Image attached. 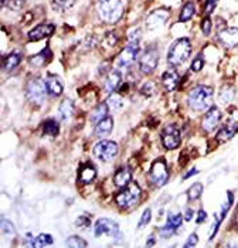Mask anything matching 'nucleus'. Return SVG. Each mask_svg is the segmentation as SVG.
<instances>
[{
	"instance_id": "f3484780",
	"label": "nucleus",
	"mask_w": 238,
	"mask_h": 248,
	"mask_svg": "<svg viewBox=\"0 0 238 248\" xmlns=\"http://www.w3.org/2000/svg\"><path fill=\"white\" fill-rule=\"evenodd\" d=\"M54 33V26L50 23H41L39 26H36L33 30L29 31L27 37L30 41H39L41 38L48 37Z\"/></svg>"
},
{
	"instance_id": "3c124183",
	"label": "nucleus",
	"mask_w": 238,
	"mask_h": 248,
	"mask_svg": "<svg viewBox=\"0 0 238 248\" xmlns=\"http://www.w3.org/2000/svg\"><path fill=\"white\" fill-rule=\"evenodd\" d=\"M237 224H238V210H237Z\"/></svg>"
},
{
	"instance_id": "f03ea898",
	"label": "nucleus",
	"mask_w": 238,
	"mask_h": 248,
	"mask_svg": "<svg viewBox=\"0 0 238 248\" xmlns=\"http://www.w3.org/2000/svg\"><path fill=\"white\" fill-rule=\"evenodd\" d=\"M97 12L102 21L114 24L123 15V3L122 0H98Z\"/></svg>"
},
{
	"instance_id": "4468645a",
	"label": "nucleus",
	"mask_w": 238,
	"mask_h": 248,
	"mask_svg": "<svg viewBox=\"0 0 238 248\" xmlns=\"http://www.w3.org/2000/svg\"><path fill=\"white\" fill-rule=\"evenodd\" d=\"M233 202H234V196H233V193H231V191H228V193H227V202L223 204V207H221L220 213H217V214H216V217H214V224H213L211 231H210V240H213V238H214V235L217 234L218 227H220L221 221L224 220L225 214H227V213H228V210L231 209V204H233Z\"/></svg>"
},
{
	"instance_id": "c85d7f7f",
	"label": "nucleus",
	"mask_w": 238,
	"mask_h": 248,
	"mask_svg": "<svg viewBox=\"0 0 238 248\" xmlns=\"http://www.w3.org/2000/svg\"><path fill=\"white\" fill-rule=\"evenodd\" d=\"M108 112H109L108 104H99L98 107L92 111V114H91V122L92 124H98L101 119L108 116Z\"/></svg>"
},
{
	"instance_id": "6e6552de",
	"label": "nucleus",
	"mask_w": 238,
	"mask_h": 248,
	"mask_svg": "<svg viewBox=\"0 0 238 248\" xmlns=\"http://www.w3.org/2000/svg\"><path fill=\"white\" fill-rule=\"evenodd\" d=\"M159 64V50L156 47H149L145 50L139 60V68L143 74H152Z\"/></svg>"
},
{
	"instance_id": "aec40b11",
	"label": "nucleus",
	"mask_w": 238,
	"mask_h": 248,
	"mask_svg": "<svg viewBox=\"0 0 238 248\" xmlns=\"http://www.w3.org/2000/svg\"><path fill=\"white\" fill-rule=\"evenodd\" d=\"M97 177V169L92 163H84L79 168L78 180L84 185H89L91 182H94Z\"/></svg>"
},
{
	"instance_id": "4be33fe9",
	"label": "nucleus",
	"mask_w": 238,
	"mask_h": 248,
	"mask_svg": "<svg viewBox=\"0 0 238 248\" xmlns=\"http://www.w3.org/2000/svg\"><path fill=\"white\" fill-rule=\"evenodd\" d=\"M119 82H120V73L118 70H112L104 81V91L106 94H112L118 88Z\"/></svg>"
},
{
	"instance_id": "de8ad7c7",
	"label": "nucleus",
	"mask_w": 238,
	"mask_h": 248,
	"mask_svg": "<svg viewBox=\"0 0 238 248\" xmlns=\"http://www.w3.org/2000/svg\"><path fill=\"white\" fill-rule=\"evenodd\" d=\"M184 216H186L184 218H186L187 221H190V220L193 218V216H194V211L192 210V209H187V210H186V214H184Z\"/></svg>"
},
{
	"instance_id": "7ed1b4c3",
	"label": "nucleus",
	"mask_w": 238,
	"mask_h": 248,
	"mask_svg": "<svg viewBox=\"0 0 238 248\" xmlns=\"http://www.w3.org/2000/svg\"><path fill=\"white\" fill-rule=\"evenodd\" d=\"M192 53V43L189 38H178L176 40L169 53H167V62L173 67L181 65L183 62L187 61V58L190 57Z\"/></svg>"
},
{
	"instance_id": "a19ab883",
	"label": "nucleus",
	"mask_w": 238,
	"mask_h": 248,
	"mask_svg": "<svg viewBox=\"0 0 238 248\" xmlns=\"http://www.w3.org/2000/svg\"><path fill=\"white\" fill-rule=\"evenodd\" d=\"M75 226L78 229H87V227H89L91 226V217L89 216H79L78 218H77V221H75Z\"/></svg>"
},
{
	"instance_id": "473e14b6",
	"label": "nucleus",
	"mask_w": 238,
	"mask_h": 248,
	"mask_svg": "<svg viewBox=\"0 0 238 248\" xmlns=\"http://www.w3.org/2000/svg\"><path fill=\"white\" fill-rule=\"evenodd\" d=\"M106 104H108V107L112 109V111H120L122 108H123V99H122V96L118 95V94H112V95H109L108 98V101H106Z\"/></svg>"
},
{
	"instance_id": "20e7f679",
	"label": "nucleus",
	"mask_w": 238,
	"mask_h": 248,
	"mask_svg": "<svg viewBox=\"0 0 238 248\" xmlns=\"http://www.w3.org/2000/svg\"><path fill=\"white\" fill-rule=\"evenodd\" d=\"M140 196H142V191L138 183H129L128 186L122 187V190L119 193H117L115 202L120 209H129L138 204Z\"/></svg>"
},
{
	"instance_id": "5701e85b",
	"label": "nucleus",
	"mask_w": 238,
	"mask_h": 248,
	"mask_svg": "<svg viewBox=\"0 0 238 248\" xmlns=\"http://www.w3.org/2000/svg\"><path fill=\"white\" fill-rule=\"evenodd\" d=\"M131 180H132V173L129 170V168H120L114 174V185L119 189L128 186L131 183Z\"/></svg>"
},
{
	"instance_id": "8fccbe9b",
	"label": "nucleus",
	"mask_w": 238,
	"mask_h": 248,
	"mask_svg": "<svg viewBox=\"0 0 238 248\" xmlns=\"http://www.w3.org/2000/svg\"><path fill=\"white\" fill-rule=\"evenodd\" d=\"M155 244V240H153V237H150V240H149V243H146V246H153Z\"/></svg>"
},
{
	"instance_id": "423d86ee",
	"label": "nucleus",
	"mask_w": 238,
	"mask_h": 248,
	"mask_svg": "<svg viewBox=\"0 0 238 248\" xmlns=\"http://www.w3.org/2000/svg\"><path fill=\"white\" fill-rule=\"evenodd\" d=\"M149 180L152 182L153 186L162 187L167 183L169 180V170H167V165L164 162V159H158L152 163L150 170H149Z\"/></svg>"
},
{
	"instance_id": "f704fd0d",
	"label": "nucleus",
	"mask_w": 238,
	"mask_h": 248,
	"mask_svg": "<svg viewBox=\"0 0 238 248\" xmlns=\"http://www.w3.org/2000/svg\"><path fill=\"white\" fill-rule=\"evenodd\" d=\"M201 193H203V185H201V183H194V185L187 190V197H189L190 202H194V200H197L198 197L201 196Z\"/></svg>"
},
{
	"instance_id": "a878e982",
	"label": "nucleus",
	"mask_w": 238,
	"mask_h": 248,
	"mask_svg": "<svg viewBox=\"0 0 238 248\" xmlns=\"http://www.w3.org/2000/svg\"><path fill=\"white\" fill-rule=\"evenodd\" d=\"M51 57V51H50V48H44L41 53L39 54H36V56H31L30 60H29V62L33 65V67H43V65H45V62L50 60Z\"/></svg>"
},
{
	"instance_id": "9d476101",
	"label": "nucleus",
	"mask_w": 238,
	"mask_h": 248,
	"mask_svg": "<svg viewBox=\"0 0 238 248\" xmlns=\"http://www.w3.org/2000/svg\"><path fill=\"white\" fill-rule=\"evenodd\" d=\"M181 143V135L180 129L176 125H167L162 132V145L166 149H178Z\"/></svg>"
},
{
	"instance_id": "393cba45",
	"label": "nucleus",
	"mask_w": 238,
	"mask_h": 248,
	"mask_svg": "<svg viewBox=\"0 0 238 248\" xmlns=\"http://www.w3.org/2000/svg\"><path fill=\"white\" fill-rule=\"evenodd\" d=\"M74 102L71 99H65L60 104L59 107V118L61 121H68L74 114Z\"/></svg>"
},
{
	"instance_id": "49530a36",
	"label": "nucleus",
	"mask_w": 238,
	"mask_h": 248,
	"mask_svg": "<svg viewBox=\"0 0 238 248\" xmlns=\"http://www.w3.org/2000/svg\"><path fill=\"white\" fill-rule=\"evenodd\" d=\"M207 220V213L204 210H200L198 211V217L196 218V221H197L198 224H201L203 221H206Z\"/></svg>"
},
{
	"instance_id": "f8f14e48",
	"label": "nucleus",
	"mask_w": 238,
	"mask_h": 248,
	"mask_svg": "<svg viewBox=\"0 0 238 248\" xmlns=\"http://www.w3.org/2000/svg\"><path fill=\"white\" fill-rule=\"evenodd\" d=\"M238 132V112L237 114H231L228 122H225V125L220 129L217 135L218 142H227L230 140L234 135Z\"/></svg>"
},
{
	"instance_id": "2f4dec72",
	"label": "nucleus",
	"mask_w": 238,
	"mask_h": 248,
	"mask_svg": "<svg viewBox=\"0 0 238 248\" xmlns=\"http://www.w3.org/2000/svg\"><path fill=\"white\" fill-rule=\"evenodd\" d=\"M234 95H236V93H234V88H233L231 85H227V87H224V88L220 91L218 99H220V102H221V104L227 105L228 102H231V101H233Z\"/></svg>"
},
{
	"instance_id": "72a5a7b5",
	"label": "nucleus",
	"mask_w": 238,
	"mask_h": 248,
	"mask_svg": "<svg viewBox=\"0 0 238 248\" xmlns=\"http://www.w3.org/2000/svg\"><path fill=\"white\" fill-rule=\"evenodd\" d=\"M53 244V237L50 234H40L39 237L34 238V244L33 247H48Z\"/></svg>"
},
{
	"instance_id": "c756f323",
	"label": "nucleus",
	"mask_w": 238,
	"mask_h": 248,
	"mask_svg": "<svg viewBox=\"0 0 238 248\" xmlns=\"http://www.w3.org/2000/svg\"><path fill=\"white\" fill-rule=\"evenodd\" d=\"M43 131L44 135L47 136H57L60 134V125L56 119H47L44 124H43Z\"/></svg>"
},
{
	"instance_id": "58836bf2",
	"label": "nucleus",
	"mask_w": 238,
	"mask_h": 248,
	"mask_svg": "<svg viewBox=\"0 0 238 248\" xmlns=\"http://www.w3.org/2000/svg\"><path fill=\"white\" fill-rule=\"evenodd\" d=\"M150 218H152V210L150 209H146V210L142 213V217L138 223V229H145L149 223H150Z\"/></svg>"
},
{
	"instance_id": "ddd939ff",
	"label": "nucleus",
	"mask_w": 238,
	"mask_h": 248,
	"mask_svg": "<svg viewBox=\"0 0 238 248\" xmlns=\"http://www.w3.org/2000/svg\"><path fill=\"white\" fill-rule=\"evenodd\" d=\"M169 16H170V13L167 10H164V9H159V10L152 12L148 16V19H146V27H148V30L153 31V30H156L159 27H162L167 21Z\"/></svg>"
},
{
	"instance_id": "6ab92c4d",
	"label": "nucleus",
	"mask_w": 238,
	"mask_h": 248,
	"mask_svg": "<svg viewBox=\"0 0 238 248\" xmlns=\"http://www.w3.org/2000/svg\"><path fill=\"white\" fill-rule=\"evenodd\" d=\"M112 128H114V118L108 115L106 118L101 119L98 124H95L94 135H95V138L102 139V138H105V136H108V135L111 134Z\"/></svg>"
},
{
	"instance_id": "0eeeda50",
	"label": "nucleus",
	"mask_w": 238,
	"mask_h": 248,
	"mask_svg": "<svg viewBox=\"0 0 238 248\" xmlns=\"http://www.w3.org/2000/svg\"><path fill=\"white\" fill-rule=\"evenodd\" d=\"M118 145L114 140H101L94 146V155L101 162H111L118 155Z\"/></svg>"
},
{
	"instance_id": "4c0bfd02",
	"label": "nucleus",
	"mask_w": 238,
	"mask_h": 248,
	"mask_svg": "<svg viewBox=\"0 0 238 248\" xmlns=\"http://www.w3.org/2000/svg\"><path fill=\"white\" fill-rule=\"evenodd\" d=\"M140 93H142L145 96L155 95V94H156V85H155L152 81H148V82H145V84L142 85Z\"/></svg>"
},
{
	"instance_id": "b1692460",
	"label": "nucleus",
	"mask_w": 238,
	"mask_h": 248,
	"mask_svg": "<svg viewBox=\"0 0 238 248\" xmlns=\"http://www.w3.org/2000/svg\"><path fill=\"white\" fill-rule=\"evenodd\" d=\"M178 76L176 71H166L163 76H162V85H163V88L167 91V93H170V91H175L176 90V87H178Z\"/></svg>"
},
{
	"instance_id": "79ce46f5",
	"label": "nucleus",
	"mask_w": 238,
	"mask_h": 248,
	"mask_svg": "<svg viewBox=\"0 0 238 248\" xmlns=\"http://www.w3.org/2000/svg\"><path fill=\"white\" fill-rule=\"evenodd\" d=\"M203 67H204V58H203V56H197L193 60V62L190 65V70L194 71V73H198Z\"/></svg>"
},
{
	"instance_id": "39448f33",
	"label": "nucleus",
	"mask_w": 238,
	"mask_h": 248,
	"mask_svg": "<svg viewBox=\"0 0 238 248\" xmlns=\"http://www.w3.org/2000/svg\"><path fill=\"white\" fill-rule=\"evenodd\" d=\"M48 94L45 81L41 78H31L26 84V96L31 104L41 105L45 99V95Z\"/></svg>"
},
{
	"instance_id": "c03bdc74",
	"label": "nucleus",
	"mask_w": 238,
	"mask_h": 248,
	"mask_svg": "<svg viewBox=\"0 0 238 248\" xmlns=\"http://www.w3.org/2000/svg\"><path fill=\"white\" fill-rule=\"evenodd\" d=\"M24 3H26V0H9V9L19 12L20 9L24 6Z\"/></svg>"
},
{
	"instance_id": "f257e3e1",
	"label": "nucleus",
	"mask_w": 238,
	"mask_h": 248,
	"mask_svg": "<svg viewBox=\"0 0 238 248\" xmlns=\"http://www.w3.org/2000/svg\"><path fill=\"white\" fill-rule=\"evenodd\" d=\"M187 104L193 111H206L213 107V90L207 85H198L190 91Z\"/></svg>"
},
{
	"instance_id": "1a4fd4ad",
	"label": "nucleus",
	"mask_w": 238,
	"mask_h": 248,
	"mask_svg": "<svg viewBox=\"0 0 238 248\" xmlns=\"http://www.w3.org/2000/svg\"><path fill=\"white\" fill-rule=\"evenodd\" d=\"M139 53V43L128 41V46L120 51V54L117 58V65L119 68H128L134 64Z\"/></svg>"
},
{
	"instance_id": "37998d69",
	"label": "nucleus",
	"mask_w": 238,
	"mask_h": 248,
	"mask_svg": "<svg viewBox=\"0 0 238 248\" xmlns=\"http://www.w3.org/2000/svg\"><path fill=\"white\" fill-rule=\"evenodd\" d=\"M201 31H203L204 36H210V33H211V20L208 17H204L201 20Z\"/></svg>"
},
{
	"instance_id": "a18cd8bd",
	"label": "nucleus",
	"mask_w": 238,
	"mask_h": 248,
	"mask_svg": "<svg viewBox=\"0 0 238 248\" xmlns=\"http://www.w3.org/2000/svg\"><path fill=\"white\" fill-rule=\"evenodd\" d=\"M197 241H198L197 234H192V235L189 237V240L186 241V244H184V247H186V248L194 247V246H197Z\"/></svg>"
},
{
	"instance_id": "9b49d317",
	"label": "nucleus",
	"mask_w": 238,
	"mask_h": 248,
	"mask_svg": "<svg viewBox=\"0 0 238 248\" xmlns=\"http://www.w3.org/2000/svg\"><path fill=\"white\" fill-rule=\"evenodd\" d=\"M94 232H95L97 237H99V235H111L114 238L120 234L118 223L111 220V218H99L98 221L95 223Z\"/></svg>"
},
{
	"instance_id": "c9c22d12",
	"label": "nucleus",
	"mask_w": 238,
	"mask_h": 248,
	"mask_svg": "<svg viewBox=\"0 0 238 248\" xmlns=\"http://www.w3.org/2000/svg\"><path fill=\"white\" fill-rule=\"evenodd\" d=\"M65 246H68V247L79 248V247H87V246H88V243H87L85 240H82L81 237L71 235V237H68V240H67Z\"/></svg>"
},
{
	"instance_id": "bb28decb",
	"label": "nucleus",
	"mask_w": 238,
	"mask_h": 248,
	"mask_svg": "<svg viewBox=\"0 0 238 248\" xmlns=\"http://www.w3.org/2000/svg\"><path fill=\"white\" fill-rule=\"evenodd\" d=\"M21 61V54L20 53H12L3 60V68L6 71H13Z\"/></svg>"
},
{
	"instance_id": "412c9836",
	"label": "nucleus",
	"mask_w": 238,
	"mask_h": 248,
	"mask_svg": "<svg viewBox=\"0 0 238 248\" xmlns=\"http://www.w3.org/2000/svg\"><path fill=\"white\" fill-rule=\"evenodd\" d=\"M45 85H47V91H48V94H50L51 96H60L61 94H62V91H64L62 81L60 79V77L53 76V74H50V76L47 77V79H45Z\"/></svg>"
},
{
	"instance_id": "ea45409f",
	"label": "nucleus",
	"mask_w": 238,
	"mask_h": 248,
	"mask_svg": "<svg viewBox=\"0 0 238 248\" xmlns=\"http://www.w3.org/2000/svg\"><path fill=\"white\" fill-rule=\"evenodd\" d=\"M218 0H206V4H204V9H203V13L206 17H208L217 7Z\"/></svg>"
},
{
	"instance_id": "e433bc0d",
	"label": "nucleus",
	"mask_w": 238,
	"mask_h": 248,
	"mask_svg": "<svg viewBox=\"0 0 238 248\" xmlns=\"http://www.w3.org/2000/svg\"><path fill=\"white\" fill-rule=\"evenodd\" d=\"M1 231L4 234H9V235H15L16 234V229H15V224L12 221H9L6 217H1Z\"/></svg>"
},
{
	"instance_id": "2eb2a0df",
	"label": "nucleus",
	"mask_w": 238,
	"mask_h": 248,
	"mask_svg": "<svg viewBox=\"0 0 238 248\" xmlns=\"http://www.w3.org/2000/svg\"><path fill=\"white\" fill-rule=\"evenodd\" d=\"M220 121H221V114H220V109L217 107L208 108V111L203 118V129L207 132H213L218 126Z\"/></svg>"
},
{
	"instance_id": "dca6fc26",
	"label": "nucleus",
	"mask_w": 238,
	"mask_h": 248,
	"mask_svg": "<svg viewBox=\"0 0 238 248\" xmlns=\"http://www.w3.org/2000/svg\"><path fill=\"white\" fill-rule=\"evenodd\" d=\"M181 221H183V214H173V216H169L167 218V223L159 230V234L160 237L163 238H169L170 235H173L176 232V230L181 226Z\"/></svg>"
},
{
	"instance_id": "a211bd4d",
	"label": "nucleus",
	"mask_w": 238,
	"mask_h": 248,
	"mask_svg": "<svg viewBox=\"0 0 238 248\" xmlns=\"http://www.w3.org/2000/svg\"><path fill=\"white\" fill-rule=\"evenodd\" d=\"M218 41L224 47H234L238 44V29L237 27H225L218 33Z\"/></svg>"
},
{
	"instance_id": "7c9ffc66",
	"label": "nucleus",
	"mask_w": 238,
	"mask_h": 248,
	"mask_svg": "<svg viewBox=\"0 0 238 248\" xmlns=\"http://www.w3.org/2000/svg\"><path fill=\"white\" fill-rule=\"evenodd\" d=\"M74 3H75V0H53L51 6L56 12L64 13V12L70 10L74 6Z\"/></svg>"
},
{
	"instance_id": "09e8293b",
	"label": "nucleus",
	"mask_w": 238,
	"mask_h": 248,
	"mask_svg": "<svg viewBox=\"0 0 238 248\" xmlns=\"http://www.w3.org/2000/svg\"><path fill=\"white\" fill-rule=\"evenodd\" d=\"M197 173H198L197 169H193V170H192V172L186 173V174H184V176H183V180H186V179H189V177H190V176H193V174H197Z\"/></svg>"
},
{
	"instance_id": "cd10ccee",
	"label": "nucleus",
	"mask_w": 238,
	"mask_h": 248,
	"mask_svg": "<svg viewBox=\"0 0 238 248\" xmlns=\"http://www.w3.org/2000/svg\"><path fill=\"white\" fill-rule=\"evenodd\" d=\"M194 13H196V7H194L193 1H187V3L183 6L181 12H180L178 21H180V23H186V21H189V20L194 16Z\"/></svg>"
}]
</instances>
